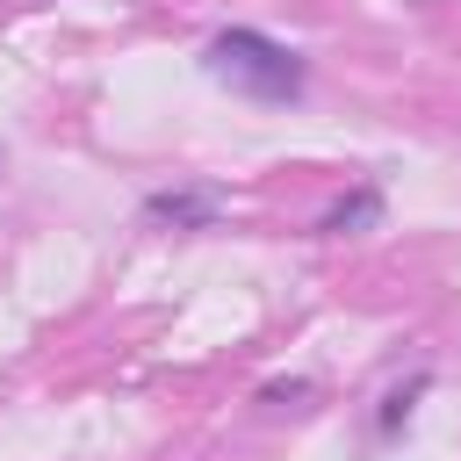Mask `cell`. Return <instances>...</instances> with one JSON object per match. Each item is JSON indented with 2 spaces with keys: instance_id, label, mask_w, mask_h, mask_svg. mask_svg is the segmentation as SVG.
<instances>
[{
  "instance_id": "6da1fadb",
  "label": "cell",
  "mask_w": 461,
  "mask_h": 461,
  "mask_svg": "<svg viewBox=\"0 0 461 461\" xmlns=\"http://www.w3.org/2000/svg\"><path fill=\"white\" fill-rule=\"evenodd\" d=\"M209 79L245 94V101H267V108H288L303 94V58L259 29H223L209 36Z\"/></svg>"
},
{
  "instance_id": "3957f363",
  "label": "cell",
  "mask_w": 461,
  "mask_h": 461,
  "mask_svg": "<svg viewBox=\"0 0 461 461\" xmlns=\"http://www.w3.org/2000/svg\"><path fill=\"white\" fill-rule=\"evenodd\" d=\"M375 216V194H353V202H339L331 216H324V230H353V223H367Z\"/></svg>"
},
{
  "instance_id": "7a4b0ae2",
  "label": "cell",
  "mask_w": 461,
  "mask_h": 461,
  "mask_svg": "<svg viewBox=\"0 0 461 461\" xmlns=\"http://www.w3.org/2000/svg\"><path fill=\"white\" fill-rule=\"evenodd\" d=\"M144 216H151V223H209L216 202H209V194H151Z\"/></svg>"
}]
</instances>
